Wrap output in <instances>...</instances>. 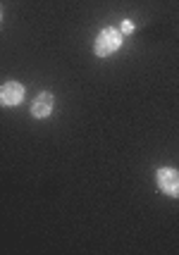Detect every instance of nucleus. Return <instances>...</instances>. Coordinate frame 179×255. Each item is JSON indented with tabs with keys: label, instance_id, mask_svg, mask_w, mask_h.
I'll return each mask as SVG.
<instances>
[{
	"label": "nucleus",
	"instance_id": "obj_1",
	"mask_svg": "<svg viewBox=\"0 0 179 255\" xmlns=\"http://www.w3.org/2000/svg\"><path fill=\"white\" fill-rule=\"evenodd\" d=\"M120 45H122V31L108 26V29H103V31L98 33V38H96V43H93V50H96L98 57H110L112 53L120 50Z\"/></svg>",
	"mask_w": 179,
	"mask_h": 255
},
{
	"label": "nucleus",
	"instance_id": "obj_3",
	"mask_svg": "<svg viewBox=\"0 0 179 255\" xmlns=\"http://www.w3.org/2000/svg\"><path fill=\"white\" fill-rule=\"evenodd\" d=\"M24 100V86L19 81H5L0 86V105L5 108H14Z\"/></svg>",
	"mask_w": 179,
	"mask_h": 255
},
{
	"label": "nucleus",
	"instance_id": "obj_2",
	"mask_svg": "<svg viewBox=\"0 0 179 255\" xmlns=\"http://www.w3.org/2000/svg\"><path fill=\"white\" fill-rule=\"evenodd\" d=\"M158 189L163 191L170 198H179V169H172V167H163L158 169L156 174Z\"/></svg>",
	"mask_w": 179,
	"mask_h": 255
},
{
	"label": "nucleus",
	"instance_id": "obj_4",
	"mask_svg": "<svg viewBox=\"0 0 179 255\" xmlns=\"http://www.w3.org/2000/svg\"><path fill=\"white\" fill-rule=\"evenodd\" d=\"M53 105H55V98H53V93H48L43 91L38 98L34 100V105H31V115H34L36 120H45L50 112H53Z\"/></svg>",
	"mask_w": 179,
	"mask_h": 255
},
{
	"label": "nucleus",
	"instance_id": "obj_5",
	"mask_svg": "<svg viewBox=\"0 0 179 255\" xmlns=\"http://www.w3.org/2000/svg\"><path fill=\"white\" fill-rule=\"evenodd\" d=\"M134 31V24L129 22V19H127V22H122V33H132Z\"/></svg>",
	"mask_w": 179,
	"mask_h": 255
}]
</instances>
